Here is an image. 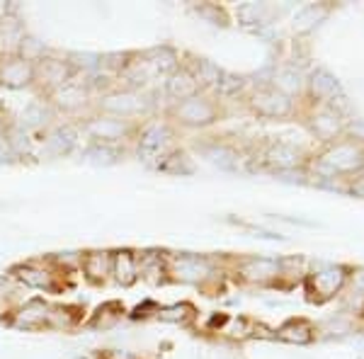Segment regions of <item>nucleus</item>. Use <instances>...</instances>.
<instances>
[{
	"mask_svg": "<svg viewBox=\"0 0 364 359\" xmlns=\"http://www.w3.org/2000/svg\"><path fill=\"white\" fill-rule=\"evenodd\" d=\"M90 109L117 119L141 122L151 112V100L146 92H141V87H107L92 97Z\"/></svg>",
	"mask_w": 364,
	"mask_h": 359,
	"instance_id": "f257e3e1",
	"label": "nucleus"
},
{
	"mask_svg": "<svg viewBox=\"0 0 364 359\" xmlns=\"http://www.w3.org/2000/svg\"><path fill=\"white\" fill-rule=\"evenodd\" d=\"M78 134L90 139V144H109L122 146L127 141H136L141 132V122H127L117 119L109 114H100V112H90L75 124Z\"/></svg>",
	"mask_w": 364,
	"mask_h": 359,
	"instance_id": "f03ea898",
	"label": "nucleus"
},
{
	"mask_svg": "<svg viewBox=\"0 0 364 359\" xmlns=\"http://www.w3.org/2000/svg\"><path fill=\"white\" fill-rule=\"evenodd\" d=\"M78 73L80 70L75 68V63L70 61V58L46 54L34 63V90L42 97H46L49 92H54L56 87L78 78Z\"/></svg>",
	"mask_w": 364,
	"mask_h": 359,
	"instance_id": "7ed1b4c3",
	"label": "nucleus"
},
{
	"mask_svg": "<svg viewBox=\"0 0 364 359\" xmlns=\"http://www.w3.org/2000/svg\"><path fill=\"white\" fill-rule=\"evenodd\" d=\"M54 114H68V117H75L80 114L83 109H90L92 107V92H90V85L87 80H70V83L56 87L54 92H49L46 97H42Z\"/></svg>",
	"mask_w": 364,
	"mask_h": 359,
	"instance_id": "20e7f679",
	"label": "nucleus"
},
{
	"mask_svg": "<svg viewBox=\"0 0 364 359\" xmlns=\"http://www.w3.org/2000/svg\"><path fill=\"white\" fill-rule=\"evenodd\" d=\"M0 87L8 90L34 87V63L20 54H0Z\"/></svg>",
	"mask_w": 364,
	"mask_h": 359,
	"instance_id": "39448f33",
	"label": "nucleus"
},
{
	"mask_svg": "<svg viewBox=\"0 0 364 359\" xmlns=\"http://www.w3.org/2000/svg\"><path fill=\"white\" fill-rule=\"evenodd\" d=\"M80 269L90 284H105L112 274V252L109 250H90L80 257Z\"/></svg>",
	"mask_w": 364,
	"mask_h": 359,
	"instance_id": "423d86ee",
	"label": "nucleus"
},
{
	"mask_svg": "<svg viewBox=\"0 0 364 359\" xmlns=\"http://www.w3.org/2000/svg\"><path fill=\"white\" fill-rule=\"evenodd\" d=\"M27 37V29L20 17H15L10 10L0 17V54H17L22 39Z\"/></svg>",
	"mask_w": 364,
	"mask_h": 359,
	"instance_id": "0eeeda50",
	"label": "nucleus"
},
{
	"mask_svg": "<svg viewBox=\"0 0 364 359\" xmlns=\"http://www.w3.org/2000/svg\"><path fill=\"white\" fill-rule=\"evenodd\" d=\"M173 117L178 122H182V124H190V127L207 124V122H211V107L202 97L192 95L187 100H180V102L175 105Z\"/></svg>",
	"mask_w": 364,
	"mask_h": 359,
	"instance_id": "6e6552de",
	"label": "nucleus"
},
{
	"mask_svg": "<svg viewBox=\"0 0 364 359\" xmlns=\"http://www.w3.org/2000/svg\"><path fill=\"white\" fill-rule=\"evenodd\" d=\"M112 274L117 284L134 286L139 279V255L134 250H117L112 252Z\"/></svg>",
	"mask_w": 364,
	"mask_h": 359,
	"instance_id": "1a4fd4ad",
	"label": "nucleus"
},
{
	"mask_svg": "<svg viewBox=\"0 0 364 359\" xmlns=\"http://www.w3.org/2000/svg\"><path fill=\"white\" fill-rule=\"evenodd\" d=\"M78 129H75V124L70 127H56V129H51V132H46V151L51 153V156H56V158H61V156H68L70 151H73V146L78 144Z\"/></svg>",
	"mask_w": 364,
	"mask_h": 359,
	"instance_id": "9d476101",
	"label": "nucleus"
},
{
	"mask_svg": "<svg viewBox=\"0 0 364 359\" xmlns=\"http://www.w3.org/2000/svg\"><path fill=\"white\" fill-rule=\"evenodd\" d=\"M51 119H54V109L44 102V100H34L29 102L20 114V129L22 132H34V129H49Z\"/></svg>",
	"mask_w": 364,
	"mask_h": 359,
	"instance_id": "9b49d317",
	"label": "nucleus"
},
{
	"mask_svg": "<svg viewBox=\"0 0 364 359\" xmlns=\"http://www.w3.org/2000/svg\"><path fill=\"white\" fill-rule=\"evenodd\" d=\"M13 274L22 282V284L34 286V289H51V286H54V274L46 272L42 267H37V264H32V262L17 264L13 269Z\"/></svg>",
	"mask_w": 364,
	"mask_h": 359,
	"instance_id": "f8f14e48",
	"label": "nucleus"
},
{
	"mask_svg": "<svg viewBox=\"0 0 364 359\" xmlns=\"http://www.w3.org/2000/svg\"><path fill=\"white\" fill-rule=\"evenodd\" d=\"M124 156L122 146H109V144H90L85 149V161L92 166H114L119 163V158Z\"/></svg>",
	"mask_w": 364,
	"mask_h": 359,
	"instance_id": "ddd939ff",
	"label": "nucleus"
},
{
	"mask_svg": "<svg viewBox=\"0 0 364 359\" xmlns=\"http://www.w3.org/2000/svg\"><path fill=\"white\" fill-rule=\"evenodd\" d=\"M46 311H49V306H44L42 301L27 304L25 309L20 311V316H17V326H22V328L46 326V323L51 321V314H46Z\"/></svg>",
	"mask_w": 364,
	"mask_h": 359,
	"instance_id": "4468645a",
	"label": "nucleus"
},
{
	"mask_svg": "<svg viewBox=\"0 0 364 359\" xmlns=\"http://www.w3.org/2000/svg\"><path fill=\"white\" fill-rule=\"evenodd\" d=\"M95 359H141V357H136L134 352H127V350H100Z\"/></svg>",
	"mask_w": 364,
	"mask_h": 359,
	"instance_id": "2eb2a0df",
	"label": "nucleus"
},
{
	"mask_svg": "<svg viewBox=\"0 0 364 359\" xmlns=\"http://www.w3.org/2000/svg\"><path fill=\"white\" fill-rule=\"evenodd\" d=\"M13 122H10V117H8V112H5L3 107H0V141H5L10 136V132H13Z\"/></svg>",
	"mask_w": 364,
	"mask_h": 359,
	"instance_id": "dca6fc26",
	"label": "nucleus"
},
{
	"mask_svg": "<svg viewBox=\"0 0 364 359\" xmlns=\"http://www.w3.org/2000/svg\"><path fill=\"white\" fill-rule=\"evenodd\" d=\"M15 161H17V156H15L13 146H10V141L8 139L0 141V163H15Z\"/></svg>",
	"mask_w": 364,
	"mask_h": 359,
	"instance_id": "f3484780",
	"label": "nucleus"
},
{
	"mask_svg": "<svg viewBox=\"0 0 364 359\" xmlns=\"http://www.w3.org/2000/svg\"><path fill=\"white\" fill-rule=\"evenodd\" d=\"M75 359H85V357H75Z\"/></svg>",
	"mask_w": 364,
	"mask_h": 359,
	"instance_id": "a211bd4d",
	"label": "nucleus"
}]
</instances>
